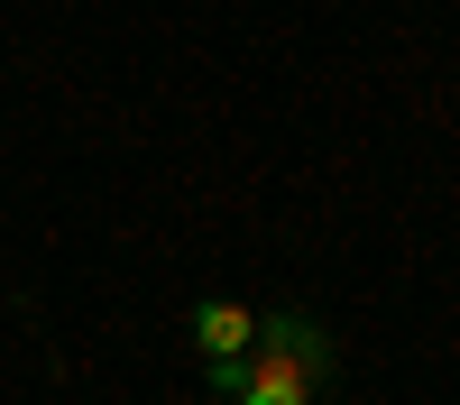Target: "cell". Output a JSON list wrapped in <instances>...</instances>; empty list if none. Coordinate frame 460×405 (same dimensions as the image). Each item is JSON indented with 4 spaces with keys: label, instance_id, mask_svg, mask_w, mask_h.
Returning <instances> with one entry per match:
<instances>
[{
    "label": "cell",
    "instance_id": "1",
    "mask_svg": "<svg viewBox=\"0 0 460 405\" xmlns=\"http://www.w3.org/2000/svg\"><path fill=\"white\" fill-rule=\"evenodd\" d=\"M314 368L304 359H286L277 341H258V359H249V387H240V405H314Z\"/></svg>",
    "mask_w": 460,
    "mask_h": 405
},
{
    "label": "cell",
    "instance_id": "2",
    "mask_svg": "<svg viewBox=\"0 0 460 405\" xmlns=\"http://www.w3.org/2000/svg\"><path fill=\"white\" fill-rule=\"evenodd\" d=\"M249 341H258V313H249V304H230V295L194 304V350H203V359H240Z\"/></svg>",
    "mask_w": 460,
    "mask_h": 405
}]
</instances>
